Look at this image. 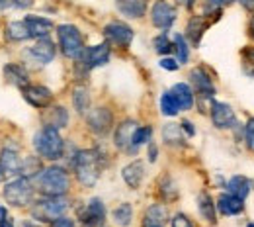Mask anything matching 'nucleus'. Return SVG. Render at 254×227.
Wrapping results in <instances>:
<instances>
[{
  "mask_svg": "<svg viewBox=\"0 0 254 227\" xmlns=\"http://www.w3.org/2000/svg\"><path fill=\"white\" fill-rule=\"evenodd\" d=\"M68 164L74 170L76 180L82 186L92 188L102 174V168L106 166V159H104V153L100 149H82V151L74 153L72 161Z\"/></svg>",
  "mask_w": 254,
  "mask_h": 227,
  "instance_id": "obj_1",
  "label": "nucleus"
},
{
  "mask_svg": "<svg viewBox=\"0 0 254 227\" xmlns=\"http://www.w3.org/2000/svg\"><path fill=\"white\" fill-rule=\"evenodd\" d=\"M35 184L43 196H64L70 188V176L64 166L51 164L35 176Z\"/></svg>",
  "mask_w": 254,
  "mask_h": 227,
  "instance_id": "obj_2",
  "label": "nucleus"
},
{
  "mask_svg": "<svg viewBox=\"0 0 254 227\" xmlns=\"http://www.w3.org/2000/svg\"><path fill=\"white\" fill-rule=\"evenodd\" d=\"M33 149L37 155L45 161H59L64 157V141L61 137L59 130L43 126L41 130L33 135Z\"/></svg>",
  "mask_w": 254,
  "mask_h": 227,
  "instance_id": "obj_3",
  "label": "nucleus"
},
{
  "mask_svg": "<svg viewBox=\"0 0 254 227\" xmlns=\"http://www.w3.org/2000/svg\"><path fill=\"white\" fill-rule=\"evenodd\" d=\"M68 210V200L64 196H43L41 200L33 202L32 218L41 224H53L55 220L63 218Z\"/></svg>",
  "mask_w": 254,
  "mask_h": 227,
  "instance_id": "obj_4",
  "label": "nucleus"
},
{
  "mask_svg": "<svg viewBox=\"0 0 254 227\" xmlns=\"http://www.w3.org/2000/svg\"><path fill=\"white\" fill-rule=\"evenodd\" d=\"M57 39H59V47L63 51L64 57L72 59V61H78L84 53V37L80 30L72 24H61L57 26Z\"/></svg>",
  "mask_w": 254,
  "mask_h": 227,
  "instance_id": "obj_5",
  "label": "nucleus"
},
{
  "mask_svg": "<svg viewBox=\"0 0 254 227\" xmlns=\"http://www.w3.org/2000/svg\"><path fill=\"white\" fill-rule=\"evenodd\" d=\"M4 198L10 206L14 208H26L33 204V196H35V188H33V180L32 178H26V176H18L14 180H10L6 186H4Z\"/></svg>",
  "mask_w": 254,
  "mask_h": 227,
  "instance_id": "obj_6",
  "label": "nucleus"
},
{
  "mask_svg": "<svg viewBox=\"0 0 254 227\" xmlns=\"http://www.w3.org/2000/svg\"><path fill=\"white\" fill-rule=\"evenodd\" d=\"M104 37L110 45L118 47V49H129L133 43L135 32L131 26H127L126 22H110L104 26Z\"/></svg>",
  "mask_w": 254,
  "mask_h": 227,
  "instance_id": "obj_7",
  "label": "nucleus"
},
{
  "mask_svg": "<svg viewBox=\"0 0 254 227\" xmlns=\"http://www.w3.org/2000/svg\"><path fill=\"white\" fill-rule=\"evenodd\" d=\"M209 118H211V124L217 130H233V128L239 126L233 106L227 104V102H221V100H211L209 102Z\"/></svg>",
  "mask_w": 254,
  "mask_h": 227,
  "instance_id": "obj_8",
  "label": "nucleus"
},
{
  "mask_svg": "<svg viewBox=\"0 0 254 227\" xmlns=\"http://www.w3.org/2000/svg\"><path fill=\"white\" fill-rule=\"evenodd\" d=\"M86 124H88V130L92 131L98 137H106L112 128H114V114L110 108L106 106H98L94 110H90L86 114Z\"/></svg>",
  "mask_w": 254,
  "mask_h": 227,
  "instance_id": "obj_9",
  "label": "nucleus"
},
{
  "mask_svg": "<svg viewBox=\"0 0 254 227\" xmlns=\"http://www.w3.org/2000/svg\"><path fill=\"white\" fill-rule=\"evenodd\" d=\"M190 82H191V86H193V92L201 98V100H207V102L215 100L217 88H215V84H213L211 75H209L203 67H195V69H191Z\"/></svg>",
  "mask_w": 254,
  "mask_h": 227,
  "instance_id": "obj_10",
  "label": "nucleus"
},
{
  "mask_svg": "<svg viewBox=\"0 0 254 227\" xmlns=\"http://www.w3.org/2000/svg\"><path fill=\"white\" fill-rule=\"evenodd\" d=\"M176 6L168 0H155V4L151 6V22L155 28H159L162 32H166L168 28H172V24L176 22Z\"/></svg>",
  "mask_w": 254,
  "mask_h": 227,
  "instance_id": "obj_11",
  "label": "nucleus"
},
{
  "mask_svg": "<svg viewBox=\"0 0 254 227\" xmlns=\"http://www.w3.org/2000/svg\"><path fill=\"white\" fill-rule=\"evenodd\" d=\"M78 218L82 222V226L86 227H102L106 222V206L100 198H92L86 202V206L78 212Z\"/></svg>",
  "mask_w": 254,
  "mask_h": 227,
  "instance_id": "obj_12",
  "label": "nucleus"
},
{
  "mask_svg": "<svg viewBox=\"0 0 254 227\" xmlns=\"http://www.w3.org/2000/svg\"><path fill=\"white\" fill-rule=\"evenodd\" d=\"M26 55L37 65H49L57 55V45L49 37H41L26 51Z\"/></svg>",
  "mask_w": 254,
  "mask_h": 227,
  "instance_id": "obj_13",
  "label": "nucleus"
},
{
  "mask_svg": "<svg viewBox=\"0 0 254 227\" xmlns=\"http://www.w3.org/2000/svg\"><path fill=\"white\" fill-rule=\"evenodd\" d=\"M110 57H112V49H110V43H98L92 47H86L82 57L78 59L82 65L86 67L88 71H92L96 67H104L110 63Z\"/></svg>",
  "mask_w": 254,
  "mask_h": 227,
  "instance_id": "obj_14",
  "label": "nucleus"
},
{
  "mask_svg": "<svg viewBox=\"0 0 254 227\" xmlns=\"http://www.w3.org/2000/svg\"><path fill=\"white\" fill-rule=\"evenodd\" d=\"M22 94L24 100L37 110H45L53 104V92L43 84H28L22 88Z\"/></svg>",
  "mask_w": 254,
  "mask_h": 227,
  "instance_id": "obj_15",
  "label": "nucleus"
},
{
  "mask_svg": "<svg viewBox=\"0 0 254 227\" xmlns=\"http://www.w3.org/2000/svg\"><path fill=\"white\" fill-rule=\"evenodd\" d=\"M20 166H22V159L18 153L16 145H4L0 151V168L4 174L12 176V174H20Z\"/></svg>",
  "mask_w": 254,
  "mask_h": 227,
  "instance_id": "obj_16",
  "label": "nucleus"
},
{
  "mask_svg": "<svg viewBox=\"0 0 254 227\" xmlns=\"http://www.w3.org/2000/svg\"><path fill=\"white\" fill-rule=\"evenodd\" d=\"M135 130H137V122H135V120H124V122L116 128V131H114V145H116L120 151L129 153Z\"/></svg>",
  "mask_w": 254,
  "mask_h": 227,
  "instance_id": "obj_17",
  "label": "nucleus"
},
{
  "mask_svg": "<svg viewBox=\"0 0 254 227\" xmlns=\"http://www.w3.org/2000/svg\"><path fill=\"white\" fill-rule=\"evenodd\" d=\"M116 8L129 20H141L147 14L149 0H116Z\"/></svg>",
  "mask_w": 254,
  "mask_h": 227,
  "instance_id": "obj_18",
  "label": "nucleus"
},
{
  "mask_svg": "<svg viewBox=\"0 0 254 227\" xmlns=\"http://www.w3.org/2000/svg\"><path fill=\"white\" fill-rule=\"evenodd\" d=\"M217 210L221 216H239L245 212V200L233 196L231 192H223L217 196Z\"/></svg>",
  "mask_w": 254,
  "mask_h": 227,
  "instance_id": "obj_19",
  "label": "nucleus"
},
{
  "mask_svg": "<svg viewBox=\"0 0 254 227\" xmlns=\"http://www.w3.org/2000/svg\"><path fill=\"white\" fill-rule=\"evenodd\" d=\"M43 126L55 128V130H64L68 126V110L64 106H49V108H45Z\"/></svg>",
  "mask_w": 254,
  "mask_h": 227,
  "instance_id": "obj_20",
  "label": "nucleus"
},
{
  "mask_svg": "<svg viewBox=\"0 0 254 227\" xmlns=\"http://www.w3.org/2000/svg\"><path fill=\"white\" fill-rule=\"evenodd\" d=\"M28 30L32 33V37L35 39H41V37H49V33L55 30V24L49 20V18H43V16H26L24 18Z\"/></svg>",
  "mask_w": 254,
  "mask_h": 227,
  "instance_id": "obj_21",
  "label": "nucleus"
},
{
  "mask_svg": "<svg viewBox=\"0 0 254 227\" xmlns=\"http://www.w3.org/2000/svg\"><path fill=\"white\" fill-rule=\"evenodd\" d=\"M122 176H124V180H126L129 188L137 190L145 180V164H143V161H131L129 164H126L124 170H122Z\"/></svg>",
  "mask_w": 254,
  "mask_h": 227,
  "instance_id": "obj_22",
  "label": "nucleus"
},
{
  "mask_svg": "<svg viewBox=\"0 0 254 227\" xmlns=\"http://www.w3.org/2000/svg\"><path fill=\"white\" fill-rule=\"evenodd\" d=\"M168 222V208L164 204H153L143 216V227H164Z\"/></svg>",
  "mask_w": 254,
  "mask_h": 227,
  "instance_id": "obj_23",
  "label": "nucleus"
},
{
  "mask_svg": "<svg viewBox=\"0 0 254 227\" xmlns=\"http://www.w3.org/2000/svg\"><path fill=\"white\" fill-rule=\"evenodd\" d=\"M170 90H172L174 98L178 100V106H180V110H182V112H188V110L193 108L195 92H193V88H191L188 82H176Z\"/></svg>",
  "mask_w": 254,
  "mask_h": 227,
  "instance_id": "obj_24",
  "label": "nucleus"
},
{
  "mask_svg": "<svg viewBox=\"0 0 254 227\" xmlns=\"http://www.w3.org/2000/svg\"><path fill=\"white\" fill-rule=\"evenodd\" d=\"M186 133L182 130L180 124H174V122H168L162 126V139L166 145H172V147H184L186 145Z\"/></svg>",
  "mask_w": 254,
  "mask_h": 227,
  "instance_id": "obj_25",
  "label": "nucleus"
},
{
  "mask_svg": "<svg viewBox=\"0 0 254 227\" xmlns=\"http://www.w3.org/2000/svg\"><path fill=\"white\" fill-rule=\"evenodd\" d=\"M4 78H6V82L18 86L20 90H22L24 86L30 84L28 71H26L22 65H16V63H8V65L4 67Z\"/></svg>",
  "mask_w": 254,
  "mask_h": 227,
  "instance_id": "obj_26",
  "label": "nucleus"
},
{
  "mask_svg": "<svg viewBox=\"0 0 254 227\" xmlns=\"http://www.w3.org/2000/svg\"><path fill=\"white\" fill-rule=\"evenodd\" d=\"M225 188H227V192H231L233 196H237L241 200H247L249 194H251V190H253V182L247 176H243V174H235V176H231L227 180Z\"/></svg>",
  "mask_w": 254,
  "mask_h": 227,
  "instance_id": "obj_27",
  "label": "nucleus"
},
{
  "mask_svg": "<svg viewBox=\"0 0 254 227\" xmlns=\"http://www.w3.org/2000/svg\"><path fill=\"white\" fill-rule=\"evenodd\" d=\"M217 204H213V198L207 192H199L197 194V212L199 216L207 222V224H217Z\"/></svg>",
  "mask_w": 254,
  "mask_h": 227,
  "instance_id": "obj_28",
  "label": "nucleus"
},
{
  "mask_svg": "<svg viewBox=\"0 0 254 227\" xmlns=\"http://www.w3.org/2000/svg\"><path fill=\"white\" fill-rule=\"evenodd\" d=\"M4 37L8 41H16V43H22V41H28L32 39V33L28 30L26 22H10L6 26V32H4Z\"/></svg>",
  "mask_w": 254,
  "mask_h": 227,
  "instance_id": "obj_29",
  "label": "nucleus"
},
{
  "mask_svg": "<svg viewBox=\"0 0 254 227\" xmlns=\"http://www.w3.org/2000/svg\"><path fill=\"white\" fill-rule=\"evenodd\" d=\"M72 106L80 116H86L90 112V92L86 86H76L72 90Z\"/></svg>",
  "mask_w": 254,
  "mask_h": 227,
  "instance_id": "obj_30",
  "label": "nucleus"
},
{
  "mask_svg": "<svg viewBox=\"0 0 254 227\" xmlns=\"http://www.w3.org/2000/svg\"><path fill=\"white\" fill-rule=\"evenodd\" d=\"M151 137H153V128H151V126H139V128L135 130V133H133V141H131L129 155H137L139 147L151 143Z\"/></svg>",
  "mask_w": 254,
  "mask_h": 227,
  "instance_id": "obj_31",
  "label": "nucleus"
},
{
  "mask_svg": "<svg viewBox=\"0 0 254 227\" xmlns=\"http://www.w3.org/2000/svg\"><path fill=\"white\" fill-rule=\"evenodd\" d=\"M43 170V164H41V157H24L22 159V166H20V176H26V178H32L35 180V176Z\"/></svg>",
  "mask_w": 254,
  "mask_h": 227,
  "instance_id": "obj_32",
  "label": "nucleus"
},
{
  "mask_svg": "<svg viewBox=\"0 0 254 227\" xmlns=\"http://www.w3.org/2000/svg\"><path fill=\"white\" fill-rule=\"evenodd\" d=\"M172 43H174V53H176L178 63H180V65H186L188 59H190V45H188L186 35H182V33H174Z\"/></svg>",
  "mask_w": 254,
  "mask_h": 227,
  "instance_id": "obj_33",
  "label": "nucleus"
},
{
  "mask_svg": "<svg viewBox=\"0 0 254 227\" xmlns=\"http://www.w3.org/2000/svg\"><path fill=\"white\" fill-rule=\"evenodd\" d=\"M160 112L166 118H174V116H178V112H182L180 106H178V100L172 94V90L162 92V96H160Z\"/></svg>",
  "mask_w": 254,
  "mask_h": 227,
  "instance_id": "obj_34",
  "label": "nucleus"
},
{
  "mask_svg": "<svg viewBox=\"0 0 254 227\" xmlns=\"http://www.w3.org/2000/svg\"><path fill=\"white\" fill-rule=\"evenodd\" d=\"M112 218H114V222H116V226L120 227H129L131 226V222H133V208H131V204H120L114 212H112Z\"/></svg>",
  "mask_w": 254,
  "mask_h": 227,
  "instance_id": "obj_35",
  "label": "nucleus"
},
{
  "mask_svg": "<svg viewBox=\"0 0 254 227\" xmlns=\"http://www.w3.org/2000/svg\"><path fill=\"white\" fill-rule=\"evenodd\" d=\"M241 67L247 76L254 78V45H247L241 51Z\"/></svg>",
  "mask_w": 254,
  "mask_h": 227,
  "instance_id": "obj_36",
  "label": "nucleus"
},
{
  "mask_svg": "<svg viewBox=\"0 0 254 227\" xmlns=\"http://www.w3.org/2000/svg\"><path fill=\"white\" fill-rule=\"evenodd\" d=\"M153 47H155V51H157L159 55H162V57H166L168 53L174 51V43H172V39L168 37L166 32L159 33V35L153 39Z\"/></svg>",
  "mask_w": 254,
  "mask_h": 227,
  "instance_id": "obj_37",
  "label": "nucleus"
},
{
  "mask_svg": "<svg viewBox=\"0 0 254 227\" xmlns=\"http://www.w3.org/2000/svg\"><path fill=\"white\" fill-rule=\"evenodd\" d=\"M160 192L164 194L166 200H174L178 196V188H176V184L170 178H162L160 180Z\"/></svg>",
  "mask_w": 254,
  "mask_h": 227,
  "instance_id": "obj_38",
  "label": "nucleus"
},
{
  "mask_svg": "<svg viewBox=\"0 0 254 227\" xmlns=\"http://www.w3.org/2000/svg\"><path fill=\"white\" fill-rule=\"evenodd\" d=\"M245 143L251 151H254V118H251L245 126Z\"/></svg>",
  "mask_w": 254,
  "mask_h": 227,
  "instance_id": "obj_39",
  "label": "nucleus"
},
{
  "mask_svg": "<svg viewBox=\"0 0 254 227\" xmlns=\"http://www.w3.org/2000/svg\"><path fill=\"white\" fill-rule=\"evenodd\" d=\"M160 69H164V71H178L180 69V63H178V59H172V57H162L159 61Z\"/></svg>",
  "mask_w": 254,
  "mask_h": 227,
  "instance_id": "obj_40",
  "label": "nucleus"
},
{
  "mask_svg": "<svg viewBox=\"0 0 254 227\" xmlns=\"http://www.w3.org/2000/svg\"><path fill=\"white\" fill-rule=\"evenodd\" d=\"M170 224H172V227H193L186 214H176V216L170 220Z\"/></svg>",
  "mask_w": 254,
  "mask_h": 227,
  "instance_id": "obj_41",
  "label": "nucleus"
},
{
  "mask_svg": "<svg viewBox=\"0 0 254 227\" xmlns=\"http://www.w3.org/2000/svg\"><path fill=\"white\" fill-rule=\"evenodd\" d=\"M147 155H149V162H157V159H159V147L153 141L147 147Z\"/></svg>",
  "mask_w": 254,
  "mask_h": 227,
  "instance_id": "obj_42",
  "label": "nucleus"
},
{
  "mask_svg": "<svg viewBox=\"0 0 254 227\" xmlns=\"http://www.w3.org/2000/svg\"><path fill=\"white\" fill-rule=\"evenodd\" d=\"M51 227H74V222H72L70 218H66V216H63V218L55 220V222L51 224Z\"/></svg>",
  "mask_w": 254,
  "mask_h": 227,
  "instance_id": "obj_43",
  "label": "nucleus"
},
{
  "mask_svg": "<svg viewBox=\"0 0 254 227\" xmlns=\"http://www.w3.org/2000/svg\"><path fill=\"white\" fill-rule=\"evenodd\" d=\"M10 2H12V6H14V8H20V10H28V8H32L35 0H10Z\"/></svg>",
  "mask_w": 254,
  "mask_h": 227,
  "instance_id": "obj_44",
  "label": "nucleus"
},
{
  "mask_svg": "<svg viewBox=\"0 0 254 227\" xmlns=\"http://www.w3.org/2000/svg\"><path fill=\"white\" fill-rule=\"evenodd\" d=\"M233 2L237 0H205L207 6H215V8H225V6H231Z\"/></svg>",
  "mask_w": 254,
  "mask_h": 227,
  "instance_id": "obj_45",
  "label": "nucleus"
},
{
  "mask_svg": "<svg viewBox=\"0 0 254 227\" xmlns=\"http://www.w3.org/2000/svg\"><path fill=\"white\" fill-rule=\"evenodd\" d=\"M182 130H184V133L188 135V137H193L195 135V128H193V124H191L190 120H182Z\"/></svg>",
  "mask_w": 254,
  "mask_h": 227,
  "instance_id": "obj_46",
  "label": "nucleus"
},
{
  "mask_svg": "<svg viewBox=\"0 0 254 227\" xmlns=\"http://www.w3.org/2000/svg\"><path fill=\"white\" fill-rule=\"evenodd\" d=\"M8 212H6V208H0V227H6L8 226Z\"/></svg>",
  "mask_w": 254,
  "mask_h": 227,
  "instance_id": "obj_47",
  "label": "nucleus"
},
{
  "mask_svg": "<svg viewBox=\"0 0 254 227\" xmlns=\"http://www.w3.org/2000/svg\"><path fill=\"white\" fill-rule=\"evenodd\" d=\"M241 6L247 10V12H254V0H239Z\"/></svg>",
  "mask_w": 254,
  "mask_h": 227,
  "instance_id": "obj_48",
  "label": "nucleus"
},
{
  "mask_svg": "<svg viewBox=\"0 0 254 227\" xmlns=\"http://www.w3.org/2000/svg\"><path fill=\"white\" fill-rule=\"evenodd\" d=\"M249 33H251V37L254 39V16L251 18V24H249Z\"/></svg>",
  "mask_w": 254,
  "mask_h": 227,
  "instance_id": "obj_49",
  "label": "nucleus"
},
{
  "mask_svg": "<svg viewBox=\"0 0 254 227\" xmlns=\"http://www.w3.org/2000/svg\"><path fill=\"white\" fill-rule=\"evenodd\" d=\"M8 6H12V2H8V0H0V10H4V8H8Z\"/></svg>",
  "mask_w": 254,
  "mask_h": 227,
  "instance_id": "obj_50",
  "label": "nucleus"
},
{
  "mask_svg": "<svg viewBox=\"0 0 254 227\" xmlns=\"http://www.w3.org/2000/svg\"><path fill=\"white\" fill-rule=\"evenodd\" d=\"M22 227H35L33 224H30V222H26V224H22Z\"/></svg>",
  "mask_w": 254,
  "mask_h": 227,
  "instance_id": "obj_51",
  "label": "nucleus"
},
{
  "mask_svg": "<svg viewBox=\"0 0 254 227\" xmlns=\"http://www.w3.org/2000/svg\"><path fill=\"white\" fill-rule=\"evenodd\" d=\"M2 174H4V172H2V168H0V180H2Z\"/></svg>",
  "mask_w": 254,
  "mask_h": 227,
  "instance_id": "obj_52",
  "label": "nucleus"
},
{
  "mask_svg": "<svg viewBox=\"0 0 254 227\" xmlns=\"http://www.w3.org/2000/svg\"><path fill=\"white\" fill-rule=\"evenodd\" d=\"M247 227H254V224H249V226H247Z\"/></svg>",
  "mask_w": 254,
  "mask_h": 227,
  "instance_id": "obj_53",
  "label": "nucleus"
}]
</instances>
